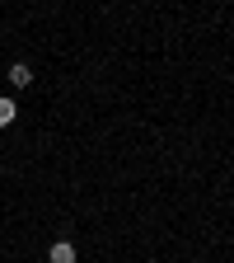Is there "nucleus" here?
I'll list each match as a JSON object with an SVG mask.
<instances>
[{
    "instance_id": "obj_1",
    "label": "nucleus",
    "mask_w": 234,
    "mask_h": 263,
    "mask_svg": "<svg viewBox=\"0 0 234 263\" xmlns=\"http://www.w3.org/2000/svg\"><path fill=\"white\" fill-rule=\"evenodd\" d=\"M10 85H14V89H28V85H33V66H28V61H14V66H10Z\"/></svg>"
},
{
    "instance_id": "obj_2",
    "label": "nucleus",
    "mask_w": 234,
    "mask_h": 263,
    "mask_svg": "<svg viewBox=\"0 0 234 263\" xmlns=\"http://www.w3.org/2000/svg\"><path fill=\"white\" fill-rule=\"evenodd\" d=\"M47 263H75V245H71V240H56V245L47 249Z\"/></svg>"
},
{
    "instance_id": "obj_3",
    "label": "nucleus",
    "mask_w": 234,
    "mask_h": 263,
    "mask_svg": "<svg viewBox=\"0 0 234 263\" xmlns=\"http://www.w3.org/2000/svg\"><path fill=\"white\" fill-rule=\"evenodd\" d=\"M19 118V104H14V99H5V94H0V127H10Z\"/></svg>"
}]
</instances>
